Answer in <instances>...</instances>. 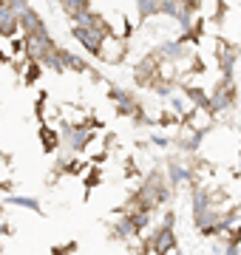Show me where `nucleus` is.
Here are the masks:
<instances>
[{
  "label": "nucleus",
  "mask_w": 241,
  "mask_h": 255,
  "mask_svg": "<svg viewBox=\"0 0 241 255\" xmlns=\"http://www.w3.org/2000/svg\"><path fill=\"white\" fill-rule=\"evenodd\" d=\"M122 51H125V43H122L120 37L108 34V37H105V43H102V48H100V57H102V60H111V63H117V60L122 57Z\"/></svg>",
  "instance_id": "obj_1"
},
{
  "label": "nucleus",
  "mask_w": 241,
  "mask_h": 255,
  "mask_svg": "<svg viewBox=\"0 0 241 255\" xmlns=\"http://www.w3.org/2000/svg\"><path fill=\"white\" fill-rule=\"evenodd\" d=\"M17 28H20V17L9 9V6H6V3H3V6H0V34L11 37Z\"/></svg>",
  "instance_id": "obj_2"
},
{
  "label": "nucleus",
  "mask_w": 241,
  "mask_h": 255,
  "mask_svg": "<svg viewBox=\"0 0 241 255\" xmlns=\"http://www.w3.org/2000/svg\"><path fill=\"white\" fill-rule=\"evenodd\" d=\"M173 250V233H170V227H162L156 233V238H153V253L156 255H165Z\"/></svg>",
  "instance_id": "obj_3"
},
{
  "label": "nucleus",
  "mask_w": 241,
  "mask_h": 255,
  "mask_svg": "<svg viewBox=\"0 0 241 255\" xmlns=\"http://www.w3.org/2000/svg\"><path fill=\"white\" fill-rule=\"evenodd\" d=\"M6 6H9V9L14 11L17 17H23V14L28 11V3H26V0H6Z\"/></svg>",
  "instance_id": "obj_4"
},
{
  "label": "nucleus",
  "mask_w": 241,
  "mask_h": 255,
  "mask_svg": "<svg viewBox=\"0 0 241 255\" xmlns=\"http://www.w3.org/2000/svg\"><path fill=\"white\" fill-rule=\"evenodd\" d=\"M3 3H6V0H0V6H3Z\"/></svg>",
  "instance_id": "obj_5"
}]
</instances>
